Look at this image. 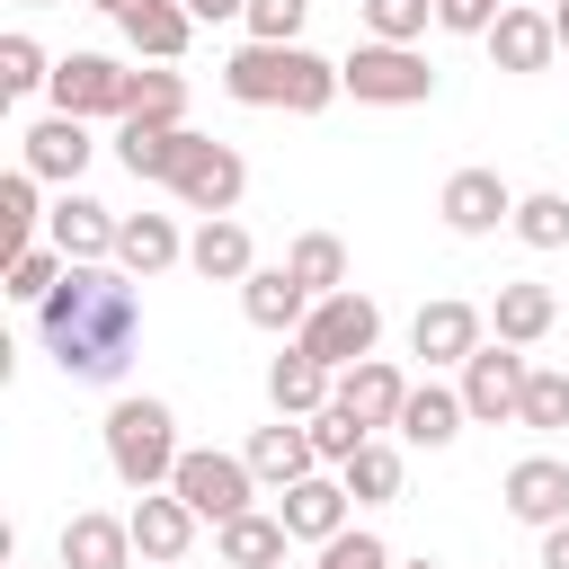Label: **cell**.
Instances as JSON below:
<instances>
[{"label":"cell","mask_w":569,"mask_h":569,"mask_svg":"<svg viewBox=\"0 0 569 569\" xmlns=\"http://www.w3.org/2000/svg\"><path fill=\"white\" fill-rule=\"evenodd\" d=\"M240 311H249V329L302 338V320H311V284H302L293 267H258V276L240 284Z\"/></svg>","instance_id":"7402d4cb"},{"label":"cell","mask_w":569,"mask_h":569,"mask_svg":"<svg viewBox=\"0 0 569 569\" xmlns=\"http://www.w3.org/2000/svg\"><path fill=\"white\" fill-rule=\"evenodd\" d=\"M516 9H551V0H516Z\"/></svg>","instance_id":"681fc988"},{"label":"cell","mask_w":569,"mask_h":569,"mask_svg":"<svg viewBox=\"0 0 569 569\" xmlns=\"http://www.w3.org/2000/svg\"><path fill=\"white\" fill-rule=\"evenodd\" d=\"M489 347V311H471L462 293H436V302H418V320H409V356H427V365H471Z\"/></svg>","instance_id":"30bf717a"},{"label":"cell","mask_w":569,"mask_h":569,"mask_svg":"<svg viewBox=\"0 0 569 569\" xmlns=\"http://www.w3.org/2000/svg\"><path fill=\"white\" fill-rule=\"evenodd\" d=\"M338 480H347V498H356V507H391V498H400V480H409V462H400V445H382V436H373Z\"/></svg>","instance_id":"1f68e13d"},{"label":"cell","mask_w":569,"mask_h":569,"mask_svg":"<svg viewBox=\"0 0 569 569\" xmlns=\"http://www.w3.org/2000/svg\"><path fill=\"white\" fill-rule=\"evenodd\" d=\"M133 560H142L133 551V525L107 516V507H80L62 525V551H53V569H133Z\"/></svg>","instance_id":"ac0fdd59"},{"label":"cell","mask_w":569,"mask_h":569,"mask_svg":"<svg viewBox=\"0 0 569 569\" xmlns=\"http://www.w3.org/2000/svg\"><path fill=\"white\" fill-rule=\"evenodd\" d=\"M222 98H240V107H284V116H320V107L347 98V80H338V62H320L311 44H240V53L222 62Z\"/></svg>","instance_id":"7a4b0ae2"},{"label":"cell","mask_w":569,"mask_h":569,"mask_svg":"<svg viewBox=\"0 0 569 569\" xmlns=\"http://www.w3.org/2000/svg\"><path fill=\"white\" fill-rule=\"evenodd\" d=\"M249 471H258V489H293V480H311L320 471V453H311V427L302 418H276V427H249Z\"/></svg>","instance_id":"d6986e66"},{"label":"cell","mask_w":569,"mask_h":569,"mask_svg":"<svg viewBox=\"0 0 569 569\" xmlns=\"http://www.w3.org/2000/svg\"><path fill=\"white\" fill-rule=\"evenodd\" d=\"M116 160L133 169V178H151V187H169L178 178V160H187V124H116Z\"/></svg>","instance_id":"f1b7e54d"},{"label":"cell","mask_w":569,"mask_h":569,"mask_svg":"<svg viewBox=\"0 0 569 569\" xmlns=\"http://www.w3.org/2000/svg\"><path fill=\"white\" fill-rule=\"evenodd\" d=\"M516 427H569V373H551V365H533V382H525V418Z\"/></svg>","instance_id":"f35d334b"},{"label":"cell","mask_w":569,"mask_h":569,"mask_svg":"<svg viewBox=\"0 0 569 569\" xmlns=\"http://www.w3.org/2000/svg\"><path fill=\"white\" fill-rule=\"evenodd\" d=\"M471 427V409H462V391L453 382H409V409H400V445H418V453H445L453 436Z\"/></svg>","instance_id":"603a6c76"},{"label":"cell","mask_w":569,"mask_h":569,"mask_svg":"<svg viewBox=\"0 0 569 569\" xmlns=\"http://www.w3.org/2000/svg\"><path fill=\"white\" fill-rule=\"evenodd\" d=\"M365 9V36L373 44H418L436 27V0H356Z\"/></svg>","instance_id":"d590c367"},{"label":"cell","mask_w":569,"mask_h":569,"mask_svg":"<svg viewBox=\"0 0 569 569\" xmlns=\"http://www.w3.org/2000/svg\"><path fill=\"white\" fill-rule=\"evenodd\" d=\"M89 124L80 116H44V124H27L18 133V169H36L44 187H80V169H89Z\"/></svg>","instance_id":"e0dca14e"},{"label":"cell","mask_w":569,"mask_h":569,"mask_svg":"<svg viewBox=\"0 0 569 569\" xmlns=\"http://www.w3.org/2000/svg\"><path fill=\"white\" fill-rule=\"evenodd\" d=\"M329 391H338V373H329L320 356H302V347H284V356L267 365V400H276V418H320Z\"/></svg>","instance_id":"484cf974"},{"label":"cell","mask_w":569,"mask_h":569,"mask_svg":"<svg viewBox=\"0 0 569 569\" xmlns=\"http://www.w3.org/2000/svg\"><path fill=\"white\" fill-rule=\"evenodd\" d=\"M525 249H569V196L560 187H533V196H516V222H507Z\"/></svg>","instance_id":"836d02e7"},{"label":"cell","mask_w":569,"mask_h":569,"mask_svg":"<svg viewBox=\"0 0 569 569\" xmlns=\"http://www.w3.org/2000/svg\"><path fill=\"white\" fill-rule=\"evenodd\" d=\"M284 267L311 284V302H329V293H347V240L338 231H302L293 249H284Z\"/></svg>","instance_id":"4dcf8cb0"},{"label":"cell","mask_w":569,"mask_h":569,"mask_svg":"<svg viewBox=\"0 0 569 569\" xmlns=\"http://www.w3.org/2000/svg\"><path fill=\"white\" fill-rule=\"evenodd\" d=\"M525 382H533V365H525V347H507V338H489L471 365H462V409H471V427H507V418H525Z\"/></svg>","instance_id":"9c48e42d"},{"label":"cell","mask_w":569,"mask_h":569,"mask_svg":"<svg viewBox=\"0 0 569 569\" xmlns=\"http://www.w3.org/2000/svg\"><path fill=\"white\" fill-rule=\"evenodd\" d=\"M124 116H133V124H187V71H169V62L133 71V98H124Z\"/></svg>","instance_id":"d6a6232c"},{"label":"cell","mask_w":569,"mask_h":569,"mask_svg":"<svg viewBox=\"0 0 569 569\" xmlns=\"http://www.w3.org/2000/svg\"><path fill=\"white\" fill-rule=\"evenodd\" d=\"M36 89H53L44 44L36 36H0V98H36Z\"/></svg>","instance_id":"8d00e7d4"},{"label":"cell","mask_w":569,"mask_h":569,"mask_svg":"<svg viewBox=\"0 0 569 569\" xmlns=\"http://www.w3.org/2000/svg\"><path fill=\"white\" fill-rule=\"evenodd\" d=\"M36 338L71 382L116 391L133 347H142V293L124 267H62V284L36 302Z\"/></svg>","instance_id":"6da1fadb"},{"label":"cell","mask_w":569,"mask_h":569,"mask_svg":"<svg viewBox=\"0 0 569 569\" xmlns=\"http://www.w3.org/2000/svg\"><path fill=\"white\" fill-rule=\"evenodd\" d=\"M196 27H222V18H249V0H187Z\"/></svg>","instance_id":"7bdbcfd3"},{"label":"cell","mask_w":569,"mask_h":569,"mask_svg":"<svg viewBox=\"0 0 569 569\" xmlns=\"http://www.w3.org/2000/svg\"><path fill=\"white\" fill-rule=\"evenodd\" d=\"M347 507H356V498H347V480H338V471H311V480L276 489V516H284V533H293V542H311V551L347 533Z\"/></svg>","instance_id":"5bb4252c"},{"label":"cell","mask_w":569,"mask_h":569,"mask_svg":"<svg viewBox=\"0 0 569 569\" xmlns=\"http://www.w3.org/2000/svg\"><path fill=\"white\" fill-rule=\"evenodd\" d=\"M542 569H569V516H560V525H542Z\"/></svg>","instance_id":"ee69618b"},{"label":"cell","mask_w":569,"mask_h":569,"mask_svg":"<svg viewBox=\"0 0 569 569\" xmlns=\"http://www.w3.org/2000/svg\"><path fill=\"white\" fill-rule=\"evenodd\" d=\"M18 9H53V0H18Z\"/></svg>","instance_id":"7dc6e473"},{"label":"cell","mask_w":569,"mask_h":569,"mask_svg":"<svg viewBox=\"0 0 569 569\" xmlns=\"http://www.w3.org/2000/svg\"><path fill=\"white\" fill-rule=\"evenodd\" d=\"M551 320H560V293H551V284H533V276L498 284V302H489V329H498L507 347H542V338H551Z\"/></svg>","instance_id":"d4e9b609"},{"label":"cell","mask_w":569,"mask_h":569,"mask_svg":"<svg viewBox=\"0 0 569 569\" xmlns=\"http://www.w3.org/2000/svg\"><path fill=\"white\" fill-rule=\"evenodd\" d=\"M551 36H560V53H569V0H551Z\"/></svg>","instance_id":"f6af8a7d"},{"label":"cell","mask_w":569,"mask_h":569,"mask_svg":"<svg viewBox=\"0 0 569 569\" xmlns=\"http://www.w3.org/2000/svg\"><path fill=\"white\" fill-rule=\"evenodd\" d=\"M284 516L276 507H249V516H231V525H213V551H222V569H284Z\"/></svg>","instance_id":"4316f807"},{"label":"cell","mask_w":569,"mask_h":569,"mask_svg":"<svg viewBox=\"0 0 569 569\" xmlns=\"http://www.w3.org/2000/svg\"><path fill=\"white\" fill-rule=\"evenodd\" d=\"M62 267H71V258H62V249H53V240H36V249H18V258H9V284H0V293H9V302H27V311H36V302H44V293H53V284H62Z\"/></svg>","instance_id":"e575fe53"},{"label":"cell","mask_w":569,"mask_h":569,"mask_svg":"<svg viewBox=\"0 0 569 569\" xmlns=\"http://www.w3.org/2000/svg\"><path fill=\"white\" fill-rule=\"evenodd\" d=\"M89 9H107V18H124V9H142V0H89Z\"/></svg>","instance_id":"bcb514c9"},{"label":"cell","mask_w":569,"mask_h":569,"mask_svg":"<svg viewBox=\"0 0 569 569\" xmlns=\"http://www.w3.org/2000/svg\"><path fill=\"white\" fill-rule=\"evenodd\" d=\"M169 196H178L187 213L222 222V213H240V196H249V160H240L231 142H213V133H187V160H178Z\"/></svg>","instance_id":"52a82bcc"},{"label":"cell","mask_w":569,"mask_h":569,"mask_svg":"<svg viewBox=\"0 0 569 569\" xmlns=\"http://www.w3.org/2000/svg\"><path fill=\"white\" fill-rule=\"evenodd\" d=\"M98 436H107V471H116L133 498H151V489H169V480H178V453H187V445H178V409H169V400L124 391V400L107 409V427H98Z\"/></svg>","instance_id":"3957f363"},{"label":"cell","mask_w":569,"mask_h":569,"mask_svg":"<svg viewBox=\"0 0 569 569\" xmlns=\"http://www.w3.org/2000/svg\"><path fill=\"white\" fill-rule=\"evenodd\" d=\"M124 525H133V551H142V569H169V560H187V542H196V507L178 498V489H151V498H133L124 507Z\"/></svg>","instance_id":"9a60e30c"},{"label":"cell","mask_w":569,"mask_h":569,"mask_svg":"<svg viewBox=\"0 0 569 569\" xmlns=\"http://www.w3.org/2000/svg\"><path fill=\"white\" fill-rule=\"evenodd\" d=\"M338 80H347L356 107H427L436 98V62L418 44H373V36L338 62Z\"/></svg>","instance_id":"277c9868"},{"label":"cell","mask_w":569,"mask_h":569,"mask_svg":"<svg viewBox=\"0 0 569 569\" xmlns=\"http://www.w3.org/2000/svg\"><path fill=\"white\" fill-rule=\"evenodd\" d=\"M44 213H53V204H44V178H36V169H9V178H0V231H9V258L36 249Z\"/></svg>","instance_id":"f546056e"},{"label":"cell","mask_w":569,"mask_h":569,"mask_svg":"<svg viewBox=\"0 0 569 569\" xmlns=\"http://www.w3.org/2000/svg\"><path fill=\"white\" fill-rule=\"evenodd\" d=\"M498 9H507V0H436V27H445V36H489Z\"/></svg>","instance_id":"b9f144b4"},{"label":"cell","mask_w":569,"mask_h":569,"mask_svg":"<svg viewBox=\"0 0 569 569\" xmlns=\"http://www.w3.org/2000/svg\"><path fill=\"white\" fill-rule=\"evenodd\" d=\"M169 569H187V560H169Z\"/></svg>","instance_id":"f907efd6"},{"label":"cell","mask_w":569,"mask_h":569,"mask_svg":"<svg viewBox=\"0 0 569 569\" xmlns=\"http://www.w3.org/2000/svg\"><path fill=\"white\" fill-rule=\"evenodd\" d=\"M365 436H382V427H400V409H409V373L391 365V356H365V365H347L338 373V391H329Z\"/></svg>","instance_id":"4fadbf2b"},{"label":"cell","mask_w":569,"mask_h":569,"mask_svg":"<svg viewBox=\"0 0 569 569\" xmlns=\"http://www.w3.org/2000/svg\"><path fill=\"white\" fill-rule=\"evenodd\" d=\"M302 427H311V453H320V471H347V462H356V453L373 445V436H365V427H356V418H347L338 400H329L320 418H302Z\"/></svg>","instance_id":"74e56055"},{"label":"cell","mask_w":569,"mask_h":569,"mask_svg":"<svg viewBox=\"0 0 569 569\" xmlns=\"http://www.w3.org/2000/svg\"><path fill=\"white\" fill-rule=\"evenodd\" d=\"M436 213H445V231H453V240H489V231H507V222H516V187H507L498 169H453V178H445V196H436Z\"/></svg>","instance_id":"8fae6325"},{"label":"cell","mask_w":569,"mask_h":569,"mask_svg":"<svg viewBox=\"0 0 569 569\" xmlns=\"http://www.w3.org/2000/svg\"><path fill=\"white\" fill-rule=\"evenodd\" d=\"M302 356H320L329 373H347V365H365L373 347H382V302L373 293H329V302H311V320H302V338H293Z\"/></svg>","instance_id":"5b68a950"},{"label":"cell","mask_w":569,"mask_h":569,"mask_svg":"<svg viewBox=\"0 0 569 569\" xmlns=\"http://www.w3.org/2000/svg\"><path fill=\"white\" fill-rule=\"evenodd\" d=\"M53 116H80V124H98V116H116L124 124V98H133V71L116 62V53H62L53 62Z\"/></svg>","instance_id":"ba28073f"},{"label":"cell","mask_w":569,"mask_h":569,"mask_svg":"<svg viewBox=\"0 0 569 569\" xmlns=\"http://www.w3.org/2000/svg\"><path fill=\"white\" fill-rule=\"evenodd\" d=\"M187 258V231L169 222V213H124V231H116V267L142 284V276H169Z\"/></svg>","instance_id":"cb8c5ba5"},{"label":"cell","mask_w":569,"mask_h":569,"mask_svg":"<svg viewBox=\"0 0 569 569\" xmlns=\"http://www.w3.org/2000/svg\"><path fill=\"white\" fill-rule=\"evenodd\" d=\"M498 498H507V516L516 525H560L569 516V462L560 453H525V462H507V480H498Z\"/></svg>","instance_id":"2e32d148"},{"label":"cell","mask_w":569,"mask_h":569,"mask_svg":"<svg viewBox=\"0 0 569 569\" xmlns=\"http://www.w3.org/2000/svg\"><path fill=\"white\" fill-rule=\"evenodd\" d=\"M116 27H124V44H133V62H178V53L196 44L187 0H142V9H124Z\"/></svg>","instance_id":"83f0119b"},{"label":"cell","mask_w":569,"mask_h":569,"mask_svg":"<svg viewBox=\"0 0 569 569\" xmlns=\"http://www.w3.org/2000/svg\"><path fill=\"white\" fill-rule=\"evenodd\" d=\"M311 569H400V560H391V542H382V533L347 525L338 542H320V560H311Z\"/></svg>","instance_id":"60d3db41"},{"label":"cell","mask_w":569,"mask_h":569,"mask_svg":"<svg viewBox=\"0 0 569 569\" xmlns=\"http://www.w3.org/2000/svg\"><path fill=\"white\" fill-rule=\"evenodd\" d=\"M187 267H196L204 284H249V276H258L249 222H240V213H222V222H196V231H187Z\"/></svg>","instance_id":"44dd1931"},{"label":"cell","mask_w":569,"mask_h":569,"mask_svg":"<svg viewBox=\"0 0 569 569\" xmlns=\"http://www.w3.org/2000/svg\"><path fill=\"white\" fill-rule=\"evenodd\" d=\"M116 231H124V213H107V204L80 196V187H62L53 213H44V240H53L71 267H107V258H116Z\"/></svg>","instance_id":"7c38bea8"},{"label":"cell","mask_w":569,"mask_h":569,"mask_svg":"<svg viewBox=\"0 0 569 569\" xmlns=\"http://www.w3.org/2000/svg\"><path fill=\"white\" fill-rule=\"evenodd\" d=\"M302 18H311V0H249V44H302Z\"/></svg>","instance_id":"ab89813d"},{"label":"cell","mask_w":569,"mask_h":569,"mask_svg":"<svg viewBox=\"0 0 569 569\" xmlns=\"http://www.w3.org/2000/svg\"><path fill=\"white\" fill-rule=\"evenodd\" d=\"M169 489H178L204 525H231V516H249V507H258V471H249V453H213V445H187Z\"/></svg>","instance_id":"8992f818"},{"label":"cell","mask_w":569,"mask_h":569,"mask_svg":"<svg viewBox=\"0 0 569 569\" xmlns=\"http://www.w3.org/2000/svg\"><path fill=\"white\" fill-rule=\"evenodd\" d=\"M489 44V62L498 71H551V53H560V36H551V9H498V27L480 36Z\"/></svg>","instance_id":"ffe728a7"},{"label":"cell","mask_w":569,"mask_h":569,"mask_svg":"<svg viewBox=\"0 0 569 569\" xmlns=\"http://www.w3.org/2000/svg\"><path fill=\"white\" fill-rule=\"evenodd\" d=\"M400 569H436V560H400Z\"/></svg>","instance_id":"c3c4849f"}]
</instances>
